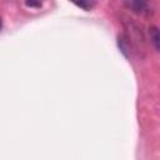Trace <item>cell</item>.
<instances>
[{
  "mask_svg": "<svg viewBox=\"0 0 160 160\" xmlns=\"http://www.w3.org/2000/svg\"><path fill=\"white\" fill-rule=\"evenodd\" d=\"M124 5L126 8H129L131 11L136 12V14H148L149 10V5L145 1H139V0H132V1H124Z\"/></svg>",
  "mask_w": 160,
  "mask_h": 160,
  "instance_id": "1",
  "label": "cell"
},
{
  "mask_svg": "<svg viewBox=\"0 0 160 160\" xmlns=\"http://www.w3.org/2000/svg\"><path fill=\"white\" fill-rule=\"evenodd\" d=\"M149 35H150V40L154 45V48L160 51V29L155 25L149 28Z\"/></svg>",
  "mask_w": 160,
  "mask_h": 160,
  "instance_id": "2",
  "label": "cell"
},
{
  "mask_svg": "<svg viewBox=\"0 0 160 160\" xmlns=\"http://www.w3.org/2000/svg\"><path fill=\"white\" fill-rule=\"evenodd\" d=\"M118 44H119V48L121 50V52L125 55V56H130V44L128 41V39L125 36H119L118 39Z\"/></svg>",
  "mask_w": 160,
  "mask_h": 160,
  "instance_id": "3",
  "label": "cell"
},
{
  "mask_svg": "<svg viewBox=\"0 0 160 160\" xmlns=\"http://www.w3.org/2000/svg\"><path fill=\"white\" fill-rule=\"evenodd\" d=\"M74 5L84 10H91L95 6V1H74Z\"/></svg>",
  "mask_w": 160,
  "mask_h": 160,
  "instance_id": "4",
  "label": "cell"
},
{
  "mask_svg": "<svg viewBox=\"0 0 160 160\" xmlns=\"http://www.w3.org/2000/svg\"><path fill=\"white\" fill-rule=\"evenodd\" d=\"M24 4H25V6H28V8H36V9H39V8L42 6V2H41V1H34V0L25 1Z\"/></svg>",
  "mask_w": 160,
  "mask_h": 160,
  "instance_id": "5",
  "label": "cell"
}]
</instances>
